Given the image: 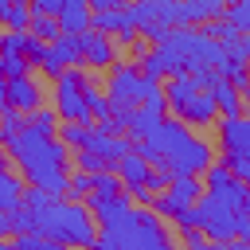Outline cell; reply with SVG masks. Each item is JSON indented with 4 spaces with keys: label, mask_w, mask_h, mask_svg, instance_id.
<instances>
[{
    "label": "cell",
    "mask_w": 250,
    "mask_h": 250,
    "mask_svg": "<svg viewBox=\"0 0 250 250\" xmlns=\"http://www.w3.org/2000/svg\"><path fill=\"white\" fill-rule=\"evenodd\" d=\"M8 160L16 164V172L23 176V184L43 188L51 195L66 191V176H70V148L55 137V133H39L31 125H23L20 133H12L4 141Z\"/></svg>",
    "instance_id": "6da1fadb"
},
{
    "label": "cell",
    "mask_w": 250,
    "mask_h": 250,
    "mask_svg": "<svg viewBox=\"0 0 250 250\" xmlns=\"http://www.w3.org/2000/svg\"><path fill=\"white\" fill-rule=\"evenodd\" d=\"M133 148L152 164V168H160V172H168V176H203V168L211 164V141L207 137H199V133H191L184 121H176V117H160V125L148 133V137H141V141H133Z\"/></svg>",
    "instance_id": "7a4b0ae2"
},
{
    "label": "cell",
    "mask_w": 250,
    "mask_h": 250,
    "mask_svg": "<svg viewBox=\"0 0 250 250\" xmlns=\"http://www.w3.org/2000/svg\"><path fill=\"white\" fill-rule=\"evenodd\" d=\"M23 207L31 211L35 230L47 234L55 246H94L98 242V223H94L86 199H66V195H51L43 188H27Z\"/></svg>",
    "instance_id": "3957f363"
},
{
    "label": "cell",
    "mask_w": 250,
    "mask_h": 250,
    "mask_svg": "<svg viewBox=\"0 0 250 250\" xmlns=\"http://www.w3.org/2000/svg\"><path fill=\"white\" fill-rule=\"evenodd\" d=\"M102 250H168L172 246V230L164 227V219L152 207H133L125 223L98 230Z\"/></svg>",
    "instance_id": "277c9868"
},
{
    "label": "cell",
    "mask_w": 250,
    "mask_h": 250,
    "mask_svg": "<svg viewBox=\"0 0 250 250\" xmlns=\"http://www.w3.org/2000/svg\"><path fill=\"white\" fill-rule=\"evenodd\" d=\"M191 223L207 234V242H234L250 230V211H238L215 191H199V199L191 203Z\"/></svg>",
    "instance_id": "5b68a950"
},
{
    "label": "cell",
    "mask_w": 250,
    "mask_h": 250,
    "mask_svg": "<svg viewBox=\"0 0 250 250\" xmlns=\"http://www.w3.org/2000/svg\"><path fill=\"white\" fill-rule=\"evenodd\" d=\"M164 102H168L172 117L184 125H215L219 121V105H215L211 90L199 86L191 74H168Z\"/></svg>",
    "instance_id": "8992f818"
},
{
    "label": "cell",
    "mask_w": 250,
    "mask_h": 250,
    "mask_svg": "<svg viewBox=\"0 0 250 250\" xmlns=\"http://www.w3.org/2000/svg\"><path fill=\"white\" fill-rule=\"evenodd\" d=\"M51 82H55V113H59V121H90L86 98L98 86V78H90L82 66H66Z\"/></svg>",
    "instance_id": "52a82bcc"
},
{
    "label": "cell",
    "mask_w": 250,
    "mask_h": 250,
    "mask_svg": "<svg viewBox=\"0 0 250 250\" xmlns=\"http://www.w3.org/2000/svg\"><path fill=\"white\" fill-rule=\"evenodd\" d=\"M129 148H133V137L129 133H105V129L90 125V137H86L82 148H74V160L86 172H102V168H113Z\"/></svg>",
    "instance_id": "ba28073f"
},
{
    "label": "cell",
    "mask_w": 250,
    "mask_h": 250,
    "mask_svg": "<svg viewBox=\"0 0 250 250\" xmlns=\"http://www.w3.org/2000/svg\"><path fill=\"white\" fill-rule=\"evenodd\" d=\"M129 12L137 23V35L148 43L164 39L180 23V0H129Z\"/></svg>",
    "instance_id": "9c48e42d"
},
{
    "label": "cell",
    "mask_w": 250,
    "mask_h": 250,
    "mask_svg": "<svg viewBox=\"0 0 250 250\" xmlns=\"http://www.w3.org/2000/svg\"><path fill=\"white\" fill-rule=\"evenodd\" d=\"M199 191H203V180H199V176H172V180L152 195L148 207H152L160 219H172V223H176V219L199 199Z\"/></svg>",
    "instance_id": "30bf717a"
},
{
    "label": "cell",
    "mask_w": 250,
    "mask_h": 250,
    "mask_svg": "<svg viewBox=\"0 0 250 250\" xmlns=\"http://www.w3.org/2000/svg\"><path fill=\"white\" fill-rule=\"evenodd\" d=\"M90 27H98V31H105V35H113V43H121V47H129V43L137 39V23H133V12H129V0L109 4V8H94Z\"/></svg>",
    "instance_id": "8fae6325"
},
{
    "label": "cell",
    "mask_w": 250,
    "mask_h": 250,
    "mask_svg": "<svg viewBox=\"0 0 250 250\" xmlns=\"http://www.w3.org/2000/svg\"><path fill=\"white\" fill-rule=\"evenodd\" d=\"M78 51H82V62L94 66V70H109V66L117 62V43H113V35H105V31H98V27L78 31Z\"/></svg>",
    "instance_id": "7c38bea8"
},
{
    "label": "cell",
    "mask_w": 250,
    "mask_h": 250,
    "mask_svg": "<svg viewBox=\"0 0 250 250\" xmlns=\"http://www.w3.org/2000/svg\"><path fill=\"white\" fill-rule=\"evenodd\" d=\"M82 62V51H78V35H59L43 47V59H39V70L47 78H59L66 66H78Z\"/></svg>",
    "instance_id": "4fadbf2b"
},
{
    "label": "cell",
    "mask_w": 250,
    "mask_h": 250,
    "mask_svg": "<svg viewBox=\"0 0 250 250\" xmlns=\"http://www.w3.org/2000/svg\"><path fill=\"white\" fill-rule=\"evenodd\" d=\"M227 152H250V113H227L219 121V156Z\"/></svg>",
    "instance_id": "5bb4252c"
},
{
    "label": "cell",
    "mask_w": 250,
    "mask_h": 250,
    "mask_svg": "<svg viewBox=\"0 0 250 250\" xmlns=\"http://www.w3.org/2000/svg\"><path fill=\"white\" fill-rule=\"evenodd\" d=\"M86 207H90L98 230H105V227H117V223L129 219L133 199H129V191H121V195H109V199H86Z\"/></svg>",
    "instance_id": "9a60e30c"
},
{
    "label": "cell",
    "mask_w": 250,
    "mask_h": 250,
    "mask_svg": "<svg viewBox=\"0 0 250 250\" xmlns=\"http://www.w3.org/2000/svg\"><path fill=\"white\" fill-rule=\"evenodd\" d=\"M160 117H164V105L141 102V105L125 109V133H129L133 141H141V137H148V133H152V129L160 125Z\"/></svg>",
    "instance_id": "2e32d148"
},
{
    "label": "cell",
    "mask_w": 250,
    "mask_h": 250,
    "mask_svg": "<svg viewBox=\"0 0 250 250\" xmlns=\"http://www.w3.org/2000/svg\"><path fill=\"white\" fill-rule=\"evenodd\" d=\"M8 105H16L20 113H31L35 105H43V90L31 74H20V78H8Z\"/></svg>",
    "instance_id": "e0dca14e"
},
{
    "label": "cell",
    "mask_w": 250,
    "mask_h": 250,
    "mask_svg": "<svg viewBox=\"0 0 250 250\" xmlns=\"http://www.w3.org/2000/svg\"><path fill=\"white\" fill-rule=\"evenodd\" d=\"M227 8V0H180V23L188 27H203L211 20H219Z\"/></svg>",
    "instance_id": "ac0fdd59"
},
{
    "label": "cell",
    "mask_w": 250,
    "mask_h": 250,
    "mask_svg": "<svg viewBox=\"0 0 250 250\" xmlns=\"http://www.w3.org/2000/svg\"><path fill=\"white\" fill-rule=\"evenodd\" d=\"M90 16H94V8L86 4V0H66L62 8H59V27H62V35H78V31H86L90 27Z\"/></svg>",
    "instance_id": "d6986e66"
},
{
    "label": "cell",
    "mask_w": 250,
    "mask_h": 250,
    "mask_svg": "<svg viewBox=\"0 0 250 250\" xmlns=\"http://www.w3.org/2000/svg\"><path fill=\"white\" fill-rule=\"evenodd\" d=\"M207 90H211V98H215V105H219V117H227V113H242V90H238L230 78L215 74V82H211Z\"/></svg>",
    "instance_id": "ffe728a7"
},
{
    "label": "cell",
    "mask_w": 250,
    "mask_h": 250,
    "mask_svg": "<svg viewBox=\"0 0 250 250\" xmlns=\"http://www.w3.org/2000/svg\"><path fill=\"white\" fill-rule=\"evenodd\" d=\"M113 172L121 176V184H125V188H137V184H145V180H148L152 164H148V160H145L137 148H129V152H125V156L113 164Z\"/></svg>",
    "instance_id": "44dd1931"
},
{
    "label": "cell",
    "mask_w": 250,
    "mask_h": 250,
    "mask_svg": "<svg viewBox=\"0 0 250 250\" xmlns=\"http://www.w3.org/2000/svg\"><path fill=\"white\" fill-rule=\"evenodd\" d=\"M23 176L20 172H12L8 164L0 168V211H16L20 203H23Z\"/></svg>",
    "instance_id": "7402d4cb"
},
{
    "label": "cell",
    "mask_w": 250,
    "mask_h": 250,
    "mask_svg": "<svg viewBox=\"0 0 250 250\" xmlns=\"http://www.w3.org/2000/svg\"><path fill=\"white\" fill-rule=\"evenodd\" d=\"M31 0H0V27H12V31H27L31 23Z\"/></svg>",
    "instance_id": "603a6c76"
},
{
    "label": "cell",
    "mask_w": 250,
    "mask_h": 250,
    "mask_svg": "<svg viewBox=\"0 0 250 250\" xmlns=\"http://www.w3.org/2000/svg\"><path fill=\"white\" fill-rule=\"evenodd\" d=\"M121 191H125L121 176H117L113 168H102V172H94V180H90V195H86V199H109V195H121Z\"/></svg>",
    "instance_id": "cb8c5ba5"
},
{
    "label": "cell",
    "mask_w": 250,
    "mask_h": 250,
    "mask_svg": "<svg viewBox=\"0 0 250 250\" xmlns=\"http://www.w3.org/2000/svg\"><path fill=\"white\" fill-rule=\"evenodd\" d=\"M219 74H223V78H230L238 90H246V86H250V59H246V55H234V51H227V59H223Z\"/></svg>",
    "instance_id": "d4e9b609"
},
{
    "label": "cell",
    "mask_w": 250,
    "mask_h": 250,
    "mask_svg": "<svg viewBox=\"0 0 250 250\" xmlns=\"http://www.w3.org/2000/svg\"><path fill=\"white\" fill-rule=\"evenodd\" d=\"M27 31H31V35H39L43 43H51V39H59V35H62L59 20H55L51 12H39V8L31 12V23H27Z\"/></svg>",
    "instance_id": "484cf974"
},
{
    "label": "cell",
    "mask_w": 250,
    "mask_h": 250,
    "mask_svg": "<svg viewBox=\"0 0 250 250\" xmlns=\"http://www.w3.org/2000/svg\"><path fill=\"white\" fill-rule=\"evenodd\" d=\"M86 137H90V121H62V125H59V141H62L70 152L82 148Z\"/></svg>",
    "instance_id": "4316f807"
},
{
    "label": "cell",
    "mask_w": 250,
    "mask_h": 250,
    "mask_svg": "<svg viewBox=\"0 0 250 250\" xmlns=\"http://www.w3.org/2000/svg\"><path fill=\"white\" fill-rule=\"evenodd\" d=\"M27 125L39 129V133H59V113H55V105H51V109H47V105H35V109L27 113Z\"/></svg>",
    "instance_id": "83f0119b"
},
{
    "label": "cell",
    "mask_w": 250,
    "mask_h": 250,
    "mask_svg": "<svg viewBox=\"0 0 250 250\" xmlns=\"http://www.w3.org/2000/svg\"><path fill=\"white\" fill-rule=\"evenodd\" d=\"M90 180H94V172H86V168H78V172H70L66 176V199H86L90 195Z\"/></svg>",
    "instance_id": "f1b7e54d"
},
{
    "label": "cell",
    "mask_w": 250,
    "mask_h": 250,
    "mask_svg": "<svg viewBox=\"0 0 250 250\" xmlns=\"http://www.w3.org/2000/svg\"><path fill=\"white\" fill-rule=\"evenodd\" d=\"M223 20H230L238 31L250 35V0H230V4L223 8Z\"/></svg>",
    "instance_id": "f546056e"
},
{
    "label": "cell",
    "mask_w": 250,
    "mask_h": 250,
    "mask_svg": "<svg viewBox=\"0 0 250 250\" xmlns=\"http://www.w3.org/2000/svg\"><path fill=\"white\" fill-rule=\"evenodd\" d=\"M12 242L20 250H55V242L47 234H39V230H20V234H12Z\"/></svg>",
    "instance_id": "4dcf8cb0"
},
{
    "label": "cell",
    "mask_w": 250,
    "mask_h": 250,
    "mask_svg": "<svg viewBox=\"0 0 250 250\" xmlns=\"http://www.w3.org/2000/svg\"><path fill=\"white\" fill-rule=\"evenodd\" d=\"M23 47H27V31H12V27L0 31V55H20L23 59Z\"/></svg>",
    "instance_id": "1f68e13d"
},
{
    "label": "cell",
    "mask_w": 250,
    "mask_h": 250,
    "mask_svg": "<svg viewBox=\"0 0 250 250\" xmlns=\"http://www.w3.org/2000/svg\"><path fill=\"white\" fill-rule=\"evenodd\" d=\"M86 105H90V117H94V121H102V117H109V113H113V102H109V94H98V86L90 90Z\"/></svg>",
    "instance_id": "d6a6232c"
},
{
    "label": "cell",
    "mask_w": 250,
    "mask_h": 250,
    "mask_svg": "<svg viewBox=\"0 0 250 250\" xmlns=\"http://www.w3.org/2000/svg\"><path fill=\"white\" fill-rule=\"evenodd\" d=\"M219 160H223L238 180H246V184H250V152H227V156H219Z\"/></svg>",
    "instance_id": "836d02e7"
},
{
    "label": "cell",
    "mask_w": 250,
    "mask_h": 250,
    "mask_svg": "<svg viewBox=\"0 0 250 250\" xmlns=\"http://www.w3.org/2000/svg\"><path fill=\"white\" fill-rule=\"evenodd\" d=\"M176 238H180L184 246H195V250L207 246V234H203L199 227H191V223H176Z\"/></svg>",
    "instance_id": "e575fe53"
},
{
    "label": "cell",
    "mask_w": 250,
    "mask_h": 250,
    "mask_svg": "<svg viewBox=\"0 0 250 250\" xmlns=\"http://www.w3.org/2000/svg\"><path fill=\"white\" fill-rule=\"evenodd\" d=\"M0 74H4V78H20V74H31V70H27V59H20V55H0Z\"/></svg>",
    "instance_id": "d590c367"
},
{
    "label": "cell",
    "mask_w": 250,
    "mask_h": 250,
    "mask_svg": "<svg viewBox=\"0 0 250 250\" xmlns=\"http://www.w3.org/2000/svg\"><path fill=\"white\" fill-rule=\"evenodd\" d=\"M43 47H47V43H43L39 35H31V31H27V47H23V59H27L31 66H39V59H43Z\"/></svg>",
    "instance_id": "8d00e7d4"
},
{
    "label": "cell",
    "mask_w": 250,
    "mask_h": 250,
    "mask_svg": "<svg viewBox=\"0 0 250 250\" xmlns=\"http://www.w3.org/2000/svg\"><path fill=\"white\" fill-rule=\"evenodd\" d=\"M125 191H129V199H133V203H141V207H148V203H152V195H156L148 184H137V188H125Z\"/></svg>",
    "instance_id": "74e56055"
},
{
    "label": "cell",
    "mask_w": 250,
    "mask_h": 250,
    "mask_svg": "<svg viewBox=\"0 0 250 250\" xmlns=\"http://www.w3.org/2000/svg\"><path fill=\"white\" fill-rule=\"evenodd\" d=\"M20 230V223H16V211H0V242L4 238H12Z\"/></svg>",
    "instance_id": "f35d334b"
},
{
    "label": "cell",
    "mask_w": 250,
    "mask_h": 250,
    "mask_svg": "<svg viewBox=\"0 0 250 250\" xmlns=\"http://www.w3.org/2000/svg\"><path fill=\"white\" fill-rule=\"evenodd\" d=\"M0 109H8V78L0 74Z\"/></svg>",
    "instance_id": "ab89813d"
},
{
    "label": "cell",
    "mask_w": 250,
    "mask_h": 250,
    "mask_svg": "<svg viewBox=\"0 0 250 250\" xmlns=\"http://www.w3.org/2000/svg\"><path fill=\"white\" fill-rule=\"evenodd\" d=\"M90 8H109V4H121V0H86Z\"/></svg>",
    "instance_id": "60d3db41"
},
{
    "label": "cell",
    "mask_w": 250,
    "mask_h": 250,
    "mask_svg": "<svg viewBox=\"0 0 250 250\" xmlns=\"http://www.w3.org/2000/svg\"><path fill=\"white\" fill-rule=\"evenodd\" d=\"M242 109H246V113H250V86H246V90H242Z\"/></svg>",
    "instance_id": "b9f144b4"
},
{
    "label": "cell",
    "mask_w": 250,
    "mask_h": 250,
    "mask_svg": "<svg viewBox=\"0 0 250 250\" xmlns=\"http://www.w3.org/2000/svg\"><path fill=\"white\" fill-rule=\"evenodd\" d=\"M242 242H246V246H250V230H246V234H242Z\"/></svg>",
    "instance_id": "7bdbcfd3"
},
{
    "label": "cell",
    "mask_w": 250,
    "mask_h": 250,
    "mask_svg": "<svg viewBox=\"0 0 250 250\" xmlns=\"http://www.w3.org/2000/svg\"><path fill=\"white\" fill-rule=\"evenodd\" d=\"M227 4H230V0H227Z\"/></svg>",
    "instance_id": "ee69618b"
}]
</instances>
